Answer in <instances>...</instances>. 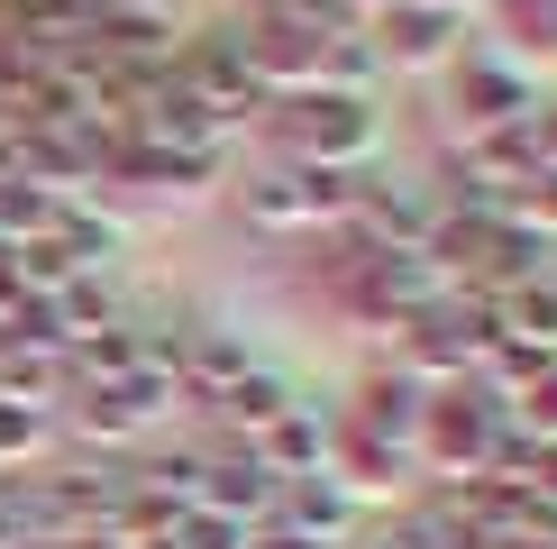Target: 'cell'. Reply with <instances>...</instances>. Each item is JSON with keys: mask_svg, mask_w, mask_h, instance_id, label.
<instances>
[{"mask_svg": "<svg viewBox=\"0 0 557 549\" xmlns=\"http://www.w3.org/2000/svg\"><path fill=\"white\" fill-rule=\"evenodd\" d=\"M284 110V137H293V166H338V174H366L384 147V110L357 101V91H293Z\"/></svg>", "mask_w": 557, "mask_h": 549, "instance_id": "6da1fadb", "label": "cell"}, {"mask_svg": "<svg viewBox=\"0 0 557 549\" xmlns=\"http://www.w3.org/2000/svg\"><path fill=\"white\" fill-rule=\"evenodd\" d=\"M494 430H503V403H475L467 385L457 394H430L421 403V430H411V467H430V476H484V449H494Z\"/></svg>", "mask_w": 557, "mask_h": 549, "instance_id": "7a4b0ae2", "label": "cell"}, {"mask_svg": "<svg viewBox=\"0 0 557 549\" xmlns=\"http://www.w3.org/2000/svg\"><path fill=\"white\" fill-rule=\"evenodd\" d=\"M366 37H375L384 74H438V64H457L467 19H457V10H430V0H384V10L366 19Z\"/></svg>", "mask_w": 557, "mask_h": 549, "instance_id": "3957f363", "label": "cell"}, {"mask_svg": "<svg viewBox=\"0 0 557 549\" xmlns=\"http://www.w3.org/2000/svg\"><path fill=\"white\" fill-rule=\"evenodd\" d=\"M448 74H457V120H467V137H484V129H521L530 110H540V83H530L512 56H494V46L457 56Z\"/></svg>", "mask_w": 557, "mask_h": 549, "instance_id": "277c9868", "label": "cell"}, {"mask_svg": "<svg viewBox=\"0 0 557 549\" xmlns=\"http://www.w3.org/2000/svg\"><path fill=\"white\" fill-rule=\"evenodd\" d=\"M274 476L257 467V457H201V476H193V503L201 513H228V522H247V532H257V522H274Z\"/></svg>", "mask_w": 557, "mask_h": 549, "instance_id": "5b68a950", "label": "cell"}, {"mask_svg": "<svg viewBox=\"0 0 557 549\" xmlns=\"http://www.w3.org/2000/svg\"><path fill=\"white\" fill-rule=\"evenodd\" d=\"M421 403H430V394H421V385L403 376V366H375V376L357 385V403H347V422H357V430H375L384 449H403V457H411V430H421Z\"/></svg>", "mask_w": 557, "mask_h": 549, "instance_id": "8992f818", "label": "cell"}, {"mask_svg": "<svg viewBox=\"0 0 557 549\" xmlns=\"http://www.w3.org/2000/svg\"><path fill=\"white\" fill-rule=\"evenodd\" d=\"M320 449H330V412H320V403H293L284 422L265 430V440H247V457H257L274 486H293V476H320Z\"/></svg>", "mask_w": 557, "mask_h": 549, "instance_id": "52a82bcc", "label": "cell"}, {"mask_svg": "<svg viewBox=\"0 0 557 549\" xmlns=\"http://www.w3.org/2000/svg\"><path fill=\"white\" fill-rule=\"evenodd\" d=\"M211 412H220L228 430H238V440H265V430L293 412V385H284V376H265V366H247V376L228 385V394H220Z\"/></svg>", "mask_w": 557, "mask_h": 549, "instance_id": "ba28073f", "label": "cell"}, {"mask_svg": "<svg viewBox=\"0 0 557 549\" xmlns=\"http://www.w3.org/2000/svg\"><path fill=\"white\" fill-rule=\"evenodd\" d=\"M274 522H293V532H311V540H338L347 522H357V503H347L330 476H293V486L274 495Z\"/></svg>", "mask_w": 557, "mask_h": 549, "instance_id": "9c48e42d", "label": "cell"}, {"mask_svg": "<svg viewBox=\"0 0 557 549\" xmlns=\"http://www.w3.org/2000/svg\"><path fill=\"white\" fill-rule=\"evenodd\" d=\"M247 220L257 229H320V202H311V183H301V166L247 183Z\"/></svg>", "mask_w": 557, "mask_h": 549, "instance_id": "30bf717a", "label": "cell"}, {"mask_svg": "<svg viewBox=\"0 0 557 549\" xmlns=\"http://www.w3.org/2000/svg\"><path fill=\"white\" fill-rule=\"evenodd\" d=\"M503 422H512V430H530V440H557V366H540V376H530V385H512V394H503Z\"/></svg>", "mask_w": 557, "mask_h": 549, "instance_id": "8fae6325", "label": "cell"}, {"mask_svg": "<svg viewBox=\"0 0 557 549\" xmlns=\"http://www.w3.org/2000/svg\"><path fill=\"white\" fill-rule=\"evenodd\" d=\"M174 540H183V549H247V522H228V513H201V503H183Z\"/></svg>", "mask_w": 557, "mask_h": 549, "instance_id": "7c38bea8", "label": "cell"}, {"mask_svg": "<svg viewBox=\"0 0 557 549\" xmlns=\"http://www.w3.org/2000/svg\"><path fill=\"white\" fill-rule=\"evenodd\" d=\"M37 440H46V412L0 403V467H10V457H37Z\"/></svg>", "mask_w": 557, "mask_h": 549, "instance_id": "4fadbf2b", "label": "cell"}, {"mask_svg": "<svg viewBox=\"0 0 557 549\" xmlns=\"http://www.w3.org/2000/svg\"><path fill=\"white\" fill-rule=\"evenodd\" d=\"M247 549H338V540H311V532H293V522H257Z\"/></svg>", "mask_w": 557, "mask_h": 549, "instance_id": "5bb4252c", "label": "cell"}, {"mask_svg": "<svg viewBox=\"0 0 557 549\" xmlns=\"http://www.w3.org/2000/svg\"><path fill=\"white\" fill-rule=\"evenodd\" d=\"M530 147H540V174H557V101L530 110Z\"/></svg>", "mask_w": 557, "mask_h": 549, "instance_id": "9a60e30c", "label": "cell"}, {"mask_svg": "<svg viewBox=\"0 0 557 549\" xmlns=\"http://www.w3.org/2000/svg\"><path fill=\"white\" fill-rule=\"evenodd\" d=\"M18 540V503H10V486H0V549Z\"/></svg>", "mask_w": 557, "mask_h": 549, "instance_id": "2e32d148", "label": "cell"}, {"mask_svg": "<svg viewBox=\"0 0 557 549\" xmlns=\"http://www.w3.org/2000/svg\"><path fill=\"white\" fill-rule=\"evenodd\" d=\"M64 549H128V540H110V532H83V540H64Z\"/></svg>", "mask_w": 557, "mask_h": 549, "instance_id": "e0dca14e", "label": "cell"}, {"mask_svg": "<svg viewBox=\"0 0 557 549\" xmlns=\"http://www.w3.org/2000/svg\"><path fill=\"white\" fill-rule=\"evenodd\" d=\"M101 10H174V0H101Z\"/></svg>", "mask_w": 557, "mask_h": 549, "instance_id": "ac0fdd59", "label": "cell"}, {"mask_svg": "<svg viewBox=\"0 0 557 549\" xmlns=\"http://www.w3.org/2000/svg\"><path fill=\"white\" fill-rule=\"evenodd\" d=\"M128 549H183V540H174V532H156V540H128Z\"/></svg>", "mask_w": 557, "mask_h": 549, "instance_id": "d6986e66", "label": "cell"}, {"mask_svg": "<svg viewBox=\"0 0 557 549\" xmlns=\"http://www.w3.org/2000/svg\"><path fill=\"white\" fill-rule=\"evenodd\" d=\"M10 549H64V540H37V532H18V540H10Z\"/></svg>", "mask_w": 557, "mask_h": 549, "instance_id": "ffe728a7", "label": "cell"}, {"mask_svg": "<svg viewBox=\"0 0 557 549\" xmlns=\"http://www.w3.org/2000/svg\"><path fill=\"white\" fill-rule=\"evenodd\" d=\"M430 10H457V19H467V0H430Z\"/></svg>", "mask_w": 557, "mask_h": 549, "instance_id": "44dd1931", "label": "cell"}]
</instances>
